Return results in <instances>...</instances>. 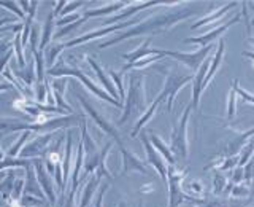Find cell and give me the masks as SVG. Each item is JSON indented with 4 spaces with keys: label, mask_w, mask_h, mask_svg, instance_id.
<instances>
[{
    "label": "cell",
    "mask_w": 254,
    "mask_h": 207,
    "mask_svg": "<svg viewBox=\"0 0 254 207\" xmlns=\"http://www.w3.org/2000/svg\"><path fill=\"white\" fill-rule=\"evenodd\" d=\"M235 5H237V3H235V2H232V3H229V5H226V6H222L221 10L218 11V13H216V11H214V13H211V14L208 16V18H205V19H202L200 22H197L194 27H198V26H202V24H206V22H210L211 19H218V18H221V16L224 14V13H226L227 10H230V8H232V6H235Z\"/></svg>",
    "instance_id": "cell-4"
},
{
    "label": "cell",
    "mask_w": 254,
    "mask_h": 207,
    "mask_svg": "<svg viewBox=\"0 0 254 207\" xmlns=\"http://www.w3.org/2000/svg\"><path fill=\"white\" fill-rule=\"evenodd\" d=\"M224 40H221L219 42V50H218V54H216V58H214V62H213V67L210 69V72L206 74V77H205V80H203V88L206 86V83L210 82L211 80V77L214 75V70H216L218 67H219V64H221V61H222V54H224Z\"/></svg>",
    "instance_id": "cell-2"
},
{
    "label": "cell",
    "mask_w": 254,
    "mask_h": 207,
    "mask_svg": "<svg viewBox=\"0 0 254 207\" xmlns=\"http://www.w3.org/2000/svg\"><path fill=\"white\" fill-rule=\"evenodd\" d=\"M206 70H208V64H205V66L198 70V75H197V80H195V88H194V104H195V105L198 102L200 91L203 90V77L206 75Z\"/></svg>",
    "instance_id": "cell-3"
},
{
    "label": "cell",
    "mask_w": 254,
    "mask_h": 207,
    "mask_svg": "<svg viewBox=\"0 0 254 207\" xmlns=\"http://www.w3.org/2000/svg\"><path fill=\"white\" fill-rule=\"evenodd\" d=\"M238 19H240V16H235V18L234 19H230L229 22H226V24H222V26L221 27H218L216 30H213V32H210V34L208 35H205V37H202V38H190L189 40V42H192V43H200V45H208L210 42H211V40L213 38H216L219 34H222V32H226L230 26H234V24L235 22H238Z\"/></svg>",
    "instance_id": "cell-1"
},
{
    "label": "cell",
    "mask_w": 254,
    "mask_h": 207,
    "mask_svg": "<svg viewBox=\"0 0 254 207\" xmlns=\"http://www.w3.org/2000/svg\"><path fill=\"white\" fill-rule=\"evenodd\" d=\"M51 161H58V155L53 153V155H51Z\"/></svg>",
    "instance_id": "cell-6"
},
{
    "label": "cell",
    "mask_w": 254,
    "mask_h": 207,
    "mask_svg": "<svg viewBox=\"0 0 254 207\" xmlns=\"http://www.w3.org/2000/svg\"><path fill=\"white\" fill-rule=\"evenodd\" d=\"M250 42H251V43H254V38H250Z\"/></svg>",
    "instance_id": "cell-7"
},
{
    "label": "cell",
    "mask_w": 254,
    "mask_h": 207,
    "mask_svg": "<svg viewBox=\"0 0 254 207\" xmlns=\"http://www.w3.org/2000/svg\"><path fill=\"white\" fill-rule=\"evenodd\" d=\"M234 113H235V91L232 90L230 91V105H229V111H227L229 118L234 116Z\"/></svg>",
    "instance_id": "cell-5"
}]
</instances>
